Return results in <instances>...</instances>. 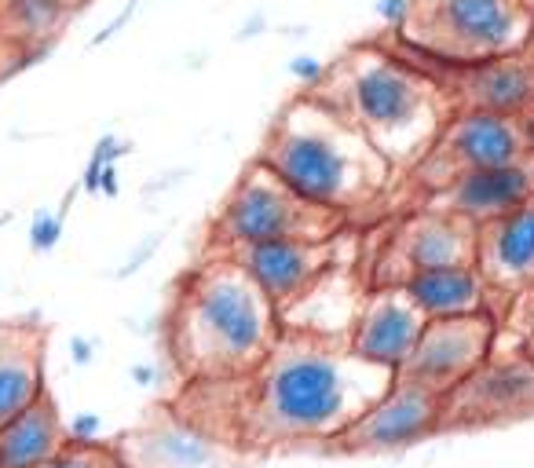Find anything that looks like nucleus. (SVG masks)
<instances>
[{"instance_id":"nucleus-1","label":"nucleus","mask_w":534,"mask_h":468,"mask_svg":"<svg viewBox=\"0 0 534 468\" xmlns=\"http://www.w3.org/2000/svg\"><path fill=\"white\" fill-rule=\"evenodd\" d=\"M396 373L359 359L348 337L282 330L242 377L238 439L246 447H326L392 388Z\"/></svg>"},{"instance_id":"nucleus-2","label":"nucleus","mask_w":534,"mask_h":468,"mask_svg":"<svg viewBox=\"0 0 534 468\" xmlns=\"http://www.w3.org/2000/svg\"><path fill=\"white\" fill-rule=\"evenodd\" d=\"M278 308L224 253L183 278L169 311V351L187 381H238L278 341Z\"/></svg>"},{"instance_id":"nucleus-3","label":"nucleus","mask_w":534,"mask_h":468,"mask_svg":"<svg viewBox=\"0 0 534 468\" xmlns=\"http://www.w3.org/2000/svg\"><path fill=\"white\" fill-rule=\"evenodd\" d=\"M348 117L396 172H410L454 114L447 92L406 55L359 44L304 88Z\"/></svg>"},{"instance_id":"nucleus-4","label":"nucleus","mask_w":534,"mask_h":468,"mask_svg":"<svg viewBox=\"0 0 534 468\" xmlns=\"http://www.w3.org/2000/svg\"><path fill=\"white\" fill-rule=\"evenodd\" d=\"M304 202L352 216L388 191L396 169L330 103L300 92L278 110L257 154Z\"/></svg>"},{"instance_id":"nucleus-5","label":"nucleus","mask_w":534,"mask_h":468,"mask_svg":"<svg viewBox=\"0 0 534 468\" xmlns=\"http://www.w3.org/2000/svg\"><path fill=\"white\" fill-rule=\"evenodd\" d=\"M406 48L443 66H472L527 52L534 15L516 0H406L399 22Z\"/></svg>"},{"instance_id":"nucleus-6","label":"nucleus","mask_w":534,"mask_h":468,"mask_svg":"<svg viewBox=\"0 0 534 468\" xmlns=\"http://www.w3.org/2000/svg\"><path fill=\"white\" fill-rule=\"evenodd\" d=\"M348 216L319 209L293 194L275 172L249 161L235 187L227 191L224 205L213 220L216 253L253 242H278V238H304V242H330L344 231Z\"/></svg>"},{"instance_id":"nucleus-7","label":"nucleus","mask_w":534,"mask_h":468,"mask_svg":"<svg viewBox=\"0 0 534 468\" xmlns=\"http://www.w3.org/2000/svg\"><path fill=\"white\" fill-rule=\"evenodd\" d=\"M531 150L534 147L524 117L491 114V110H454L439 128L436 143L428 147V154L410 172H414V183L421 187V194H428L450 183L454 176H461V172L505 165V161L531 154Z\"/></svg>"},{"instance_id":"nucleus-8","label":"nucleus","mask_w":534,"mask_h":468,"mask_svg":"<svg viewBox=\"0 0 534 468\" xmlns=\"http://www.w3.org/2000/svg\"><path fill=\"white\" fill-rule=\"evenodd\" d=\"M534 417V362L524 351H491L461 384L443 395L439 432L505 428Z\"/></svg>"},{"instance_id":"nucleus-9","label":"nucleus","mask_w":534,"mask_h":468,"mask_svg":"<svg viewBox=\"0 0 534 468\" xmlns=\"http://www.w3.org/2000/svg\"><path fill=\"white\" fill-rule=\"evenodd\" d=\"M439 421H443V395L417 388V384L392 381V388L366 414L355 417L322 450L337 458L399 454L406 447H417L421 439L439 436Z\"/></svg>"},{"instance_id":"nucleus-10","label":"nucleus","mask_w":534,"mask_h":468,"mask_svg":"<svg viewBox=\"0 0 534 468\" xmlns=\"http://www.w3.org/2000/svg\"><path fill=\"white\" fill-rule=\"evenodd\" d=\"M494 341H498V319L487 311L458 319H428L406 362L396 370V381L447 395L491 355Z\"/></svg>"},{"instance_id":"nucleus-11","label":"nucleus","mask_w":534,"mask_h":468,"mask_svg":"<svg viewBox=\"0 0 534 468\" xmlns=\"http://www.w3.org/2000/svg\"><path fill=\"white\" fill-rule=\"evenodd\" d=\"M454 264H476V224L421 205L392 231L374 286H403L417 271Z\"/></svg>"},{"instance_id":"nucleus-12","label":"nucleus","mask_w":534,"mask_h":468,"mask_svg":"<svg viewBox=\"0 0 534 468\" xmlns=\"http://www.w3.org/2000/svg\"><path fill=\"white\" fill-rule=\"evenodd\" d=\"M242 271L260 286L278 319L286 315L300 297H308L319 286V278L333 264V238L330 242H304V238H278V242H253L224 249Z\"/></svg>"},{"instance_id":"nucleus-13","label":"nucleus","mask_w":534,"mask_h":468,"mask_svg":"<svg viewBox=\"0 0 534 468\" xmlns=\"http://www.w3.org/2000/svg\"><path fill=\"white\" fill-rule=\"evenodd\" d=\"M534 198V150L505 165H491V169L461 172L450 183L425 194V209H439V213L461 216L469 224H487L498 216L513 213L524 202Z\"/></svg>"},{"instance_id":"nucleus-14","label":"nucleus","mask_w":534,"mask_h":468,"mask_svg":"<svg viewBox=\"0 0 534 468\" xmlns=\"http://www.w3.org/2000/svg\"><path fill=\"white\" fill-rule=\"evenodd\" d=\"M439 88L454 110H491L520 117L534 103V55L513 52L472 66H439Z\"/></svg>"},{"instance_id":"nucleus-15","label":"nucleus","mask_w":534,"mask_h":468,"mask_svg":"<svg viewBox=\"0 0 534 468\" xmlns=\"http://www.w3.org/2000/svg\"><path fill=\"white\" fill-rule=\"evenodd\" d=\"M476 267L491 293L494 319L498 304L509 308L513 297L534 286V198L476 227Z\"/></svg>"},{"instance_id":"nucleus-16","label":"nucleus","mask_w":534,"mask_h":468,"mask_svg":"<svg viewBox=\"0 0 534 468\" xmlns=\"http://www.w3.org/2000/svg\"><path fill=\"white\" fill-rule=\"evenodd\" d=\"M425 322L428 319L417 311L414 300L406 297L403 286H374L355 315L348 344L359 359L396 373L425 330Z\"/></svg>"},{"instance_id":"nucleus-17","label":"nucleus","mask_w":534,"mask_h":468,"mask_svg":"<svg viewBox=\"0 0 534 468\" xmlns=\"http://www.w3.org/2000/svg\"><path fill=\"white\" fill-rule=\"evenodd\" d=\"M44 355L48 333L41 322H0V425L48 392Z\"/></svg>"},{"instance_id":"nucleus-18","label":"nucleus","mask_w":534,"mask_h":468,"mask_svg":"<svg viewBox=\"0 0 534 468\" xmlns=\"http://www.w3.org/2000/svg\"><path fill=\"white\" fill-rule=\"evenodd\" d=\"M406 297L414 300L425 319H458V315H491V293L476 264L417 271L403 282Z\"/></svg>"},{"instance_id":"nucleus-19","label":"nucleus","mask_w":534,"mask_h":468,"mask_svg":"<svg viewBox=\"0 0 534 468\" xmlns=\"http://www.w3.org/2000/svg\"><path fill=\"white\" fill-rule=\"evenodd\" d=\"M66 443V421L52 392L0 425V468H37Z\"/></svg>"},{"instance_id":"nucleus-20","label":"nucleus","mask_w":534,"mask_h":468,"mask_svg":"<svg viewBox=\"0 0 534 468\" xmlns=\"http://www.w3.org/2000/svg\"><path fill=\"white\" fill-rule=\"evenodd\" d=\"M88 0H0V37L26 59L41 55Z\"/></svg>"},{"instance_id":"nucleus-21","label":"nucleus","mask_w":534,"mask_h":468,"mask_svg":"<svg viewBox=\"0 0 534 468\" xmlns=\"http://www.w3.org/2000/svg\"><path fill=\"white\" fill-rule=\"evenodd\" d=\"M37 468H125V461L118 458V450H110L99 439H66L63 447L55 450L52 458L41 461Z\"/></svg>"},{"instance_id":"nucleus-22","label":"nucleus","mask_w":534,"mask_h":468,"mask_svg":"<svg viewBox=\"0 0 534 468\" xmlns=\"http://www.w3.org/2000/svg\"><path fill=\"white\" fill-rule=\"evenodd\" d=\"M509 330L516 337V351H524L527 359L534 362V286H527L509 304Z\"/></svg>"},{"instance_id":"nucleus-23","label":"nucleus","mask_w":534,"mask_h":468,"mask_svg":"<svg viewBox=\"0 0 534 468\" xmlns=\"http://www.w3.org/2000/svg\"><path fill=\"white\" fill-rule=\"evenodd\" d=\"M125 143H121L118 136H103L96 143V150H92V158H88V169H85V176H81V187H85L88 194H99V176L114 165V161L125 154Z\"/></svg>"},{"instance_id":"nucleus-24","label":"nucleus","mask_w":534,"mask_h":468,"mask_svg":"<svg viewBox=\"0 0 534 468\" xmlns=\"http://www.w3.org/2000/svg\"><path fill=\"white\" fill-rule=\"evenodd\" d=\"M63 216H66V205L59 213H37L30 224V245L33 253H48L59 245V234H63Z\"/></svg>"},{"instance_id":"nucleus-25","label":"nucleus","mask_w":534,"mask_h":468,"mask_svg":"<svg viewBox=\"0 0 534 468\" xmlns=\"http://www.w3.org/2000/svg\"><path fill=\"white\" fill-rule=\"evenodd\" d=\"M26 63H30V59H26V52H19L15 44H8L4 37H0V85H4L11 74H19Z\"/></svg>"},{"instance_id":"nucleus-26","label":"nucleus","mask_w":534,"mask_h":468,"mask_svg":"<svg viewBox=\"0 0 534 468\" xmlns=\"http://www.w3.org/2000/svg\"><path fill=\"white\" fill-rule=\"evenodd\" d=\"M66 439H81V443H88V439H99V417L96 414L74 417V421L66 425Z\"/></svg>"},{"instance_id":"nucleus-27","label":"nucleus","mask_w":534,"mask_h":468,"mask_svg":"<svg viewBox=\"0 0 534 468\" xmlns=\"http://www.w3.org/2000/svg\"><path fill=\"white\" fill-rule=\"evenodd\" d=\"M70 348H74L77 366H88V362H92V341H85V337H74V341H70Z\"/></svg>"},{"instance_id":"nucleus-28","label":"nucleus","mask_w":534,"mask_h":468,"mask_svg":"<svg viewBox=\"0 0 534 468\" xmlns=\"http://www.w3.org/2000/svg\"><path fill=\"white\" fill-rule=\"evenodd\" d=\"M381 11H385V19H392L399 26V22H403V15H406V0H385V4H381Z\"/></svg>"},{"instance_id":"nucleus-29","label":"nucleus","mask_w":534,"mask_h":468,"mask_svg":"<svg viewBox=\"0 0 534 468\" xmlns=\"http://www.w3.org/2000/svg\"><path fill=\"white\" fill-rule=\"evenodd\" d=\"M520 117H524V125H527V136H531V147H534V103H531V107H527V110H524V114H520Z\"/></svg>"},{"instance_id":"nucleus-30","label":"nucleus","mask_w":534,"mask_h":468,"mask_svg":"<svg viewBox=\"0 0 534 468\" xmlns=\"http://www.w3.org/2000/svg\"><path fill=\"white\" fill-rule=\"evenodd\" d=\"M132 377H136L139 384H150V377H154V370H150V366H136V370H132Z\"/></svg>"},{"instance_id":"nucleus-31","label":"nucleus","mask_w":534,"mask_h":468,"mask_svg":"<svg viewBox=\"0 0 534 468\" xmlns=\"http://www.w3.org/2000/svg\"><path fill=\"white\" fill-rule=\"evenodd\" d=\"M516 4H520V8L531 11V15H534V0H516Z\"/></svg>"},{"instance_id":"nucleus-32","label":"nucleus","mask_w":534,"mask_h":468,"mask_svg":"<svg viewBox=\"0 0 534 468\" xmlns=\"http://www.w3.org/2000/svg\"><path fill=\"white\" fill-rule=\"evenodd\" d=\"M531 55H534V41H531Z\"/></svg>"}]
</instances>
